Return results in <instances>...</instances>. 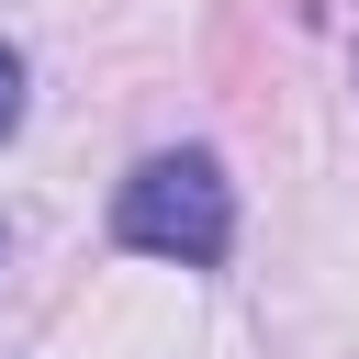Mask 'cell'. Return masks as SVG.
Segmentation results:
<instances>
[{
	"mask_svg": "<svg viewBox=\"0 0 359 359\" xmlns=\"http://www.w3.org/2000/svg\"><path fill=\"white\" fill-rule=\"evenodd\" d=\"M112 236H123V247H146V258L202 269V258H224V236H236V191H224V168H213L202 146L146 157V168L123 180V202H112Z\"/></svg>",
	"mask_w": 359,
	"mask_h": 359,
	"instance_id": "6da1fadb",
	"label": "cell"
},
{
	"mask_svg": "<svg viewBox=\"0 0 359 359\" xmlns=\"http://www.w3.org/2000/svg\"><path fill=\"white\" fill-rule=\"evenodd\" d=\"M11 123H22V56L0 45V135H11Z\"/></svg>",
	"mask_w": 359,
	"mask_h": 359,
	"instance_id": "7a4b0ae2",
	"label": "cell"
}]
</instances>
